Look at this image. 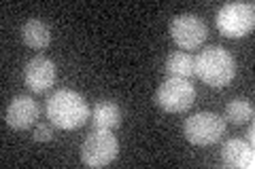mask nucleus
I'll return each instance as SVG.
<instances>
[{
	"mask_svg": "<svg viewBox=\"0 0 255 169\" xmlns=\"http://www.w3.org/2000/svg\"><path fill=\"white\" fill-rule=\"evenodd\" d=\"M45 112L51 125L60 127V129H77L90 118V106H87L85 98L73 89H60L51 93Z\"/></svg>",
	"mask_w": 255,
	"mask_h": 169,
	"instance_id": "nucleus-1",
	"label": "nucleus"
},
{
	"mask_svg": "<svg viewBox=\"0 0 255 169\" xmlns=\"http://www.w3.org/2000/svg\"><path fill=\"white\" fill-rule=\"evenodd\" d=\"M196 76L209 87L221 89L236 76V61L223 47H206L196 57Z\"/></svg>",
	"mask_w": 255,
	"mask_h": 169,
	"instance_id": "nucleus-2",
	"label": "nucleus"
},
{
	"mask_svg": "<svg viewBox=\"0 0 255 169\" xmlns=\"http://www.w3.org/2000/svg\"><path fill=\"white\" fill-rule=\"evenodd\" d=\"M226 131V118L215 112H196L183 125V135L194 146H211Z\"/></svg>",
	"mask_w": 255,
	"mask_h": 169,
	"instance_id": "nucleus-3",
	"label": "nucleus"
},
{
	"mask_svg": "<svg viewBox=\"0 0 255 169\" xmlns=\"http://www.w3.org/2000/svg\"><path fill=\"white\" fill-rule=\"evenodd\" d=\"M196 102V87L189 83V78H174L168 76L155 91V104L164 112H185Z\"/></svg>",
	"mask_w": 255,
	"mask_h": 169,
	"instance_id": "nucleus-4",
	"label": "nucleus"
},
{
	"mask_svg": "<svg viewBox=\"0 0 255 169\" xmlns=\"http://www.w3.org/2000/svg\"><path fill=\"white\" fill-rule=\"evenodd\" d=\"M255 26V11L251 2H228L217 13V28L223 36L241 38Z\"/></svg>",
	"mask_w": 255,
	"mask_h": 169,
	"instance_id": "nucleus-5",
	"label": "nucleus"
},
{
	"mask_svg": "<svg viewBox=\"0 0 255 169\" xmlns=\"http://www.w3.org/2000/svg\"><path fill=\"white\" fill-rule=\"evenodd\" d=\"M119 144L111 131L94 129L81 144V161L87 167H107L117 159Z\"/></svg>",
	"mask_w": 255,
	"mask_h": 169,
	"instance_id": "nucleus-6",
	"label": "nucleus"
},
{
	"mask_svg": "<svg viewBox=\"0 0 255 169\" xmlns=\"http://www.w3.org/2000/svg\"><path fill=\"white\" fill-rule=\"evenodd\" d=\"M170 36L183 51H194L206 40V23L191 13L177 15L170 21Z\"/></svg>",
	"mask_w": 255,
	"mask_h": 169,
	"instance_id": "nucleus-7",
	"label": "nucleus"
},
{
	"mask_svg": "<svg viewBox=\"0 0 255 169\" xmlns=\"http://www.w3.org/2000/svg\"><path fill=\"white\" fill-rule=\"evenodd\" d=\"M55 78H58L55 63L49 57H45V55L32 57L26 63V68H23V80H26L28 89L34 93H43L47 89H51L55 85Z\"/></svg>",
	"mask_w": 255,
	"mask_h": 169,
	"instance_id": "nucleus-8",
	"label": "nucleus"
},
{
	"mask_svg": "<svg viewBox=\"0 0 255 169\" xmlns=\"http://www.w3.org/2000/svg\"><path fill=\"white\" fill-rule=\"evenodd\" d=\"M38 114H41V106L36 100H32L30 95H15L4 110V120L11 129L23 131L36 123Z\"/></svg>",
	"mask_w": 255,
	"mask_h": 169,
	"instance_id": "nucleus-9",
	"label": "nucleus"
},
{
	"mask_svg": "<svg viewBox=\"0 0 255 169\" xmlns=\"http://www.w3.org/2000/svg\"><path fill=\"white\" fill-rule=\"evenodd\" d=\"M221 161L230 169H253V146L245 140H228L221 148Z\"/></svg>",
	"mask_w": 255,
	"mask_h": 169,
	"instance_id": "nucleus-10",
	"label": "nucleus"
},
{
	"mask_svg": "<svg viewBox=\"0 0 255 169\" xmlns=\"http://www.w3.org/2000/svg\"><path fill=\"white\" fill-rule=\"evenodd\" d=\"M92 120H94V129L100 131H113L122 125V110L115 102L111 100H100L94 106L92 112Z\"/></svg>",
	"mask_w": 255,
	"mask_h": 169,
	"instance_id": "nucleus-11",
	"label": "nucleus"
},
{
	"mask_svg": "<svg viewBox=\"0 0 255 169\" xmlns=\"http://www.w3.org/2000/svg\"><path fill=\"white\" fill-rule=\"evenodd\" d=\"M21 40L26 43V47H30V49L43 51L51 43V30L41 19H28L21 26Z\"/></svg>",
	"mask_w": 255,
	"mask_h": 169,
	"instance_id": "nucleus-12",
	"label": "nucleus"
},
{
	"mask_svg": "<svg viewBox=\"0 0 255 169\" xmlns=\"http://www.w3.org/2000/svg\"><path fill=\"white\" fill-rule=\"evenodd\" d=\"M164 70L168 76L174 78H189L196 74V57L185 51H174L166 57Z\"/></svg>",
	"mask_w": 255,
	"mask_h": 169,
	"instance_id": "nucleus-13",
	"label": "nucleus"
},
{
	"mask_svg": "<svg viewBox=\"0 0 255 169\" xmlns=\"http://www.w3.org/2000/svg\"><path fill=\"white\" fill-rule=\"evenodd\" d=\"M253 118V104L247 98H234L226 106V120L234 125H245Z\"/></svg>",
	"mask_w": 255,
	"mask_h": 169,
	"instance_id": "nucleus-14",
	"label": "nucleus"
},
{
	"mask_svg": "<svg viewBox=\"0 0 255 169\" xmlns=\"http://www.w3.org/2000/svg\"><path fill=\"white\" fill-rule=\"evenodd\" d=\"M32 140L34 142H51L53 140V129L49 125H36L32 131Z\"/></svg>",
	"mask_w": 255,
	"mask_h": 169,
	"instance_id": "nucleus-15",
	"label": "nucleus"
},
{
	"mask_svg": "<svg viewBox=\"0 0 255 169\" xmlns=\"http://www.w3.org/2000/svg\"><path fill=\"white\" fill-rule=\"evenodd\" d=\"M253 140H255V131H253V127H249V144L253 146Z\"/></svg>",
	"mask_w": 255,
	"mask_h": 169,
	"instance_id": "nucleus-16",
	"label": "nucleus"
}]
</instances>
